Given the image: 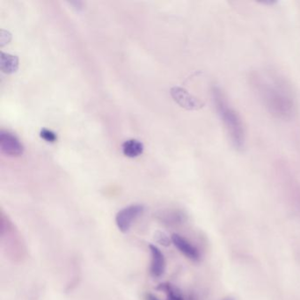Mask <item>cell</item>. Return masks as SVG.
Masks as SVG:
<instances>
[{
	"label": "cell",
	"mask_w": 300,
	"mask_h": 300,
	"mask_svg": "<svg viewBox=\"0 0 300 300\" xmlns=\"http://www.w3.org/2000/svg\"><path fill=\"white\" fill-rule=\"evenodd\" d=\"M253 81L258 94L274 116L283 120L293 118L296 114V100L285 80L269 73H257Z\"/></svg>",
	"instance_id": "1"
},
{
	"label": "cell",
	"mask_w": 300,
	"mask_h": 300,
	"mask_svg": "<svg viewBox=\"0 0 300 300\" xmlns=\"http://www.w3.org/2000/svg\"><path fill=\"white\" fill-rule=\"evenodd\" d=\"M212 93L216 109L230 137L232 146L237 150H242L246 143V134L242 121L238 113L228 102L226 97L220 87L213 86Z\"/></svg>",
	"instance_id": "2"
},
{
	"label": "cell",
	"mask_w": 300,
	"mask_h": 300,
	"mask_svg": "<svg viewBox=\"0 0 300 300\" xmlns=\"http://www.w3.org/2000/svg\"><path fill=\"white\" fill-rule=\"evenodd\" d=\"M144 212L145 207L141 204H131L122 209L116 216V226L121 232L126 233Z\"/></svg>",
	"instance_id": "3"
},
{
	"label": "cell",
	"mask_w": 300,
	"mask_h": 300,
	"mask_svg": "<svg viewBox=\"0 0 300 300\" xmlns=\"http://www.w3.org/2000/svg\"><path fill=\"white\" fill-rule=\"evenodd\" d=\"M173 100L181 108L187 110H198L204 107V102L189 93L186 89L180 86H173L170 91Z\"/></svg>",
	"instance_id": "4"
},
{
	"label": "cell",
	"mask_w": 300,
	"mask_h": 300,
	"mask_svg": "<svg viewBox=\"0 0 300 300\" xmlns=\"http://www.w3.org/2000/svg\"><path fill=\"white\" fill-rule=\"evenodd\" d=\"M0 148L3 153L11 157H19L24 151L23 146L17 137L7 131L0 132Z\"/></svg>",
	"instance_id": "5"
},
{
	"label": "cell",
	"mask_w": 300,
	"mask_h": 300,
	"mask_svg": "<svg viewBox=\"0 0 300 300\" xmlns=\"http://www.w3.org/2000/svg\"><path fill=\"white\" fill-rule=\"evenodd\" d=\"M172 244L177 248L179 252L185 255L186 257L191 260L193 262H199L201 259V254L199 250L192 243L189 242L188 239L182 237L181 235L173 233L171 236Z\"/></svg>",
	"instance_id": "6"
},
{
	"label": "cell",
	"mask_w": 300,
	"mask_h": 300,
	"mask_svg": "<svg viewBox=\"0 0 300 300\" xmlns=\"http://www.w3.org/2000/svg\"><path fill=\"white\" fill-rule=\"evenodd\" d=\"M150 253V273L154 278L162 277L165 270V258L158 246L149 245Z\"/></svg>",
	"instance_id": "7"
},
{
	"label": "cell",
	"mask_w": 300,
	"mask_h": 300,
	"mask_svg": "<svg viewBox=\"0 0 300 300\" xmlns=\"http://www.w3.org/2000/svg\"><path fill=\"white\" fill-rule=\"evenodd\" d=\"M19 68V58L13 55L1 53L0 57V69L4 74H11L16 73Z\"/></svg>",
	"instance_id": "8"
},
{
	"label": "cell",
	"mask_w": 300,
	"mask_h": 300,
	"mask_svg": "<svg viewBox=\"0 0 300 300\" xmlns=\"http://www.w3.org/2000/svg\"><path fill=\"white\" fill-rule=\"evenodd\" d=\"M123 153L128 158H137L144 151V145L137 139H129L122 146Z\"/></svg>",
	"instance_id": "9"
},
{
	"label": "cell",
	"mask_w": 300,
	"mask_h": 300,
	"mask_svg": "<svg viewBox=\"0 0 300 300\" xmlns=\"http://www.w3.org/2000/svg\"><path fill=\"white\" fill-rule=\"evenodd\" d=\"M158 291L163 292L166 296V300H184L181 293L178 291L177 289L173 287V285L168 283H164L158 285L157 287Z\"/></svg>",
	"instance_id": "10"
},
{
	"label": "cell",
	"mask_w": 300,
	"mask_h": 300,
	"mask_svg": "<svg viewBox=\"0 0 300 300\" xmlns=\"http://www.w3.org/2000/svg\"><path fill=\"white\" fill-rule=\"evenodd\" d=\"M40 137L48 143H55L58 140V135L46 128L42 129V131L40 132Z\"/></svg>",
	"instance_id": "11"
},
{
	"label": "cell",
	"mask_w": 300,
	"mask_h": 300,
	"mask_svg": "<svg viewBox=\"0 0 300 300\" xmlns=\"http://www.w3.org/2000/svg\"><path fill=\"white\" fill-rule=\"evenodd\" d=\"M155 239H156L157 242L159 243L160 245L164 246H170L171 243H172L171 238L169 239V237L165 234V232H163V231H158L155 234Z\"/></svg>",
	"instance_id": "12"
},
{
	"label": "cell",
	"mask_w": 300,
	"mask_h": 300,
	"mask_svg": "<svg viewBox=\"0 0 300 300\" xmlns=\"http://www.w3.org/2000/svg\"><path fill=\"white\" fill-rule=\"evenodd\" d=\"M144 298H145V300H160L158 297L150 293H146Z\"/></svg>",
	"instance_id": "13"
},
{
	"label": "cell",
	"mask_w": 300,
	"mask_h": 300,
	"mask_svg": "<svg viewBox=\"0 0 300 300\" xmlns=\"http://www.w3.org/2000/svg\"><path fill=\"white\" fill-rule=\"evenodd\" d=\"M231 300V299H228V300Z\"/></svg>",
	"instance_id": "14"
}]
</instances>
